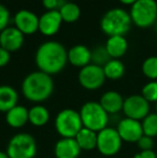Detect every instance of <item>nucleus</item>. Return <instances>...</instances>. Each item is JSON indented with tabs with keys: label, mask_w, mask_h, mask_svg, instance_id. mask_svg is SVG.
<instances>
[{
	"label": "nucleus",
	"mask_w": 157,
	"mask_h": 158,
	"mask_svg": "<svg viewBox=\"0 0 157 158\" xmlns=\"http://www.w3.org/2000/svg\"><path fill=\"white\" fill-rule=\"evenodd\" d=\"M119 1L123 4H130V6H132V4L136 3L138 0H119Z\"/></svg>",
	"instance_id": "obj_34"
},
{
	"label": "nucleus",
	"mask_w": 157,
	"mask_h": 158,
	"mask_svg": "<svg viewBox=\"0 0 157 158\" xmlns=\"http://www.w3.org/2000/svg\"><path fill=\"white\" fill-rule=\"evenodd\" d=\"M23 35L16 27H6L0 32V46L8 52L13 53L19 51L24 44Z\"/></svg>",
	"instance_id": "obj_14"
},
{
	"label": "nucleus",
	"mask_w": 157,
	"mask_h": 158,
	"mask_svg": "<svg viewBox=\"0 0 157 158\" xmlns=\"http://www.w3.org/2000/svg\"><path fill=\"white\" fill-rule=\"evenodd\" d=\"M150 104L141 95H130L124 100L123 113L125 117L141 122L151 113Z\"/></svg>",
	"instance_id": "obj_10"
},
{
	"label": "nucleus",
	"mask_w": 157,
	"mask_h": 158,
	"mask_svg": "<svg viewBox=\"0 0 157 158\" xmlns=\"http://www.w3.org/2000/svg\"><path fill=\"white\" fill-rule=\"evenodd\" d=\"M123 140L119 137L116 128L107 127L97 133V148L96 150L101 155L111 157L116 155L121 151Z\"/></svg>",
	"instance_id": "obj_8"
},
{
	"label": "nucleus",
	"mask_w": 157,
	"mask_h": 158,
	"mask_svg": "<svg viewBox=\"0 0 157 158\" xmlns=\"http://www.w3.org/2000/svg\"><path fill=\"white\" fill-rule=\"evenodd\" d=\"M68 61L74 67L84 68L92 64V51L85 45L78 44L68 51Z\"/></svg>",
	"instance_id": "obj_17"
},
{
	"label": "nucleus",
	"mask_w": 157,
	"mask_h": 158,
	"mask_svg": "<svg viewBox=\"0 0 157 158\" xmlns=\"http://www.w3.org/2000/svg\"><path fill=\"white\" fill-rule=\"evenodd\" d=\"M28 121L35 127H43L50 121V111L42 104H36L28 110Z\"/></svg>",
	"instance_id": "obj_22"
},
{
	"label": "nucleus",
	"mask_w": 157,
	"mask_h": 158,
	"mask_svg": "<svg viewBox=\"0 0 157 158\" xmlns=\"http://www.w3.org/2000/svg\"><path fill=\"white\" fill-rule=\"evenodd\" d=\"M56 132L61 138H76L83 128L80 112L73 109H64L57 113L54 121Z\"/></svg>",
	"instance_id": "obj_6"
},
{
	"label": "nucleus",
	"mask_w": 157,
	"mask_h": 158,
	"mask_svg": "<svg viewBox=\"0 0 157 158\" xmlns=\"http://www.w3.org/2000/svg\"><path fill=\"white\" fill-rule=\"evenodd\" d=\"M105 48L108 53L113 59H118L119 57L124 56L125 53L128 50L127 40L124 35H112L109 37L107 43H105Z\"/></svg>",
	"instance_id": "obj_20"
},
{
	"label": "nucleus",
	"mask_w": 157,
	"mask_h": 158,
	"mask_svg": "<svg viewBox=\"0 0 157 158\" xmlns=\"http://www.w3.org/2000/svg\"><path fill=\"white\" fill-rule=\"evenodd\" d=\"M35 60L39 71L53 75L59 73L66 67L68 63V52L59 42L48 41L38 48Z\"/></svg>",
	"instance_id": "obj_1"
},
{
	"label": "nucleus",
	"mask_w": 157,
	"mask_h": 158,
	"mask_svg": "<svg viewBox=\"0 0 157 158\" xmlns=\"http://www.w3.org/2000/svg\"><path fill=\"white\" fill-rule=\"evenodd\" d=\"M116 130L123 142L127 143H137L143 135L141 122L128 117H124L118 122Z\"/></svg>",
	"instance_id": "obj_11"
},
{
	"label": "nucleus",
	"mask_w": 157,
	"mask_h": 158,
	"mask_svg": "<svg viewBox=\"0 0 157 158\" xmlns=\"http://www.w3.org/2000/svg\"><path fill=\"white\" fill-rule=\"evenodd\" d=\"M111 56L108 53L105 46H97L92 51V64L99 67H103L111 60Z\"/></svg>",
	"instance_id": "obj_26"
},
{
	"label": "nucleus",
	"mask_w": 157,
	"mask_h": 158,
	"mask_svg": "<svg viewBox=\"0 0 157 158\" xmlns=\"http://www.w3.org/2000/svg\"><path fill=\"white\" fill-rule=\"evenodd\" d=\"M131 24L132 21L129 13L123 9L115 8L103 14L100 21V27L101 30L109 37L124 35L130 29Z\"/></svg>",
	"instance_id": "obj_3"
},
{
	"label": "nucleus",
	"mask_w": 157,
	"mask_h": 158,
	"mask_svg": "<svg viewBox=\"0 0 157 158\" xmlns=\"http://www.w3.org/2000/svg\"><path fill=\"white\" fill-rule=\"evenodd\" d=\"M65 3H67L66 0H42V4L48 11L59 10Z\"/></svg>",
	"instance_id": "obj_31"
},
{
	"label": "nucleus",
	"mask_w": 157,
	"mask_h": 158,
	"mask_svg": "<svg viewBox=\"0 0 157 158\" xmlns=\"http://www.w3.org/2000/svg\"><path fill=\"white\" fill-rule=\"evenodd\" d=\"M80 116L83 127L99 132L107 128L110 115L97 101H87L80 109Z\"/></svg>",
	"instance_id": "obj_4"
},
{
	"label": "nucleus",
	"mask_w": 157,
	"mask_h": 158,
	"mask_svg": "<svg viewBox=\"0 0 157 158\" xmlns=\"http://www.w3.org/2000/svg\"><path fill=\"white\" fill-rule=\"evenodd\" d=\"M130 17L134 25L147 28L154 25L157 21L156 0H138L131 6Z\"/></svg>",
	"instance_id": "obj_7"
},
{
	"label": "nucleus",
	"mask_w": 157,
	"mask_h": 158,
	"mask_svg": "<svg viewBox=\"0 0 157 158\" xmlns=\"http://www.w3.org/2000/svg\"><path fill=\"white\" fill-rule=\"evenodd\" d=\"M141 125L143 129V135L151 138L157 137V113H150L147 116L141 121Z\"/></svg>",
	"instance_id": "obj_25"
},
{
	"label": "nucleus",
	"mask_w": 157,
	"mask_h": 158,
	"mask_svg": "<svg viewBox=\"0 0 157 158\" xmlns=\"http://www.w3.org/2000/svg\"><path fill=\"white\" fill-rule=\"evenodd\" d=\"M19 93L10 85H0V112L6 113L17 106Z\"/></svg>",
	"instance_id": "obj_19"
},
{
	"label": "nucleus",
	"mask_w": 157,
	"mask_h": 158,
	"mask_svg": "<svg viewBox=\"0 0 157 158\" xmlns=\"http://www.w3.org/2000/svg\"><path fill=\"white\" fill-rule=\"evenodd\" d=\"M38 145L34 135L27 132H19L8 142L6 153L9 158H35Z\"/></svg>",
	"instance_id": "obj_5"
},
{
	"label": "nucleus",
	"mask_w": 157,
	"mask_h": 158,
	"mask_svg": "<svg viewBox=\"0 0 157 158\" xmlns=\"http://www.w3.org/2000/svg\"><path fill=\"white\" fill-rule=\"evenodd\" d=\"M142 72L151 81H157V56H151L143 61Z\"/></svg>",
	"instance_id": "obj_27"
},
{
	"label": "nucleus",
	"mask_w": 157,
	"mask_h": 158,
	"mask_svg": "<svg viewBox=\"0 0 157 158\" xmlns=\"http://www.w3.org/2000/svg\"><path fill=\"white\" fill-rule=\"evenodd\" d=\"M10 58H11V53L0 46V68L6 66L9 64V61H10Z\"/></svg>",
	"instance_id": "obj_32"
},
{
	"label": "nucleus",
	"mask_w": 157,
	"mask_h": 158,
	"mask_svg": "<svg viewBox=\"0 0 157 158\" xmlns=\"http://www.w3.org/2000/svg\"><path fill=\"white\" fill-rule=\"evenodd\" d=\"M141 96L150 103L157 102V81H150L142 87Z\"/></svg>",
	"instance_id": "obj_28"
},
{
	"label": "nucleus",
	"mask_w": 157,
	"mask_h": 158,
	"mask_svg": "<svg viewBox=\"0 0 157 158\" xmlns=\"http://www.w3.org/2000/svg\"><path fill=\"white\" fill-rule=\"evenodd\" d=\"M0 158H9L8 154L3 151H0Z\"/></svg>",
	"instance_id": "obj_35"
},
{
	"label": "nucleus",
	"mask_w": 157,
	"mask_h": 158,
	"mask_svg": "<svg viewBox=\"0 0 157 158\" xmlns=\"http://www.w3.org/2000/svg\"><path fill=\"white\" fill-rule=\"evenodd\" d=\"M137 145H138V148H139V151H151L154 148L155 142H154L153 138L143 135L142 137L140 138V140L137 142Z\"/></svg>",
	"instance_id": "obj_29"
},
{
	"label": "nucleus",
	"mask_w": 157,
	"mask_h": 158,
	"mask_svg": "<svg viewBox=\"0 0 157 158\" xmlns=\"http://www.w3.org/2000/svg\"><path fill=\"white\" fill-rule=\"evenodd\" d=\"M15 27L24 35H34L39 30V17L29 10H21L14 16Z\"/></svg>",
	"instance_id": "obj_12"
},
{
	"label": "nucleus",
	"mask_w": 157,
	"mask_h": 158,
	"mask_svg": "<svg viewBox=\"0 0 157 158\" xmlns=\"http://www.w3.org/2000/svg\"><path fill=\"white\" fill-rule=\"evenodd\" d=\"M134 158H156V152L154 150L139 151L134 155Z\"/></svg>",
	"instance_id": "obj_33"
},
{
	"label": "nucleus",
	"mask_w": 157,
	"mask_h": 158,
	"mask_svg": "<svg viewBox=\"0 0 157 158\" xmlns=\"http://www.w3.org/2000/svg\"><path fill=\"white\" fill-rule=\"evenodd\" d=\"M61 23L63 19L58 10L46 11L41 17H39V30L42 35L51 37L58 32Z\"/></svg>",
	"instance_id": "obj_13"
},
{
	"label": "nucleus",
	"mask_w": 157,
	"mask_h": 158,
	"mask_svg": "<svg viewBox=\"0 0 157 158\" xmlns=\"http://www.w3.org/2000/svg\"><path fill=\"white\" fill-rule=\"evenodd\" d=\"M58 11L60 13L63 22H66V23H74L81 16L80 6L74 2H67Z\"/></svg>",
	"instance_id": "obj_24"
},
{
	"label": "nucleus",
	"mask_w": 157,
	"mask_h": 158,
	"mask_svg": "<svg viewBox=\"0 0 157 158\" xmlns=\"http://www.w3.org/2000/svg\"><path fill=\"white\" fill-rule=\"evenodd\" d=\"M82 150L74 138H60L55 143V158H79Z\"/></svg>",
	"instance_id": "obj_15"
},
{
	"label": "nucleus",
	"mask_w": 157,
	"mask_h": 158,
	"mask_svg": "<svg viewBox=\"0 0 157 158\" xmlns=\"http://www.w3.org/2000/svg\"><path fill=\"white\" fill-rule=\"evenodd\" d=\"M78 79L80 85L83 88L87 90H96L105 84V75L102 67L89 64L80 70Z\"/></svg>",
	"instance_id": "obj_9"
},
{
	"label": "nucleus",
	"mask_w": 157,
	"mask_h": 158,
	"mask_svg": "<svg viewBox=\"0 0 157 158\" xmlns=\"http://www.w3.org/2000/svg\"><path fill=\"white\" fill-rule=\"evenodd\" d=\"M156 158H157V151H156Z\"/></svg>",
	"instance_id": "obj_38"
},
{
	"label": "nucleus",
	"mask_w": 157,
	"mask_h": 158,
	"mask_svg": "<svg viewBox=\"0 0 157 158\" xmlns=\"http://www.w3.org/2000/svg\"><path fill=\"white\" fill-rule=\"evenodd\" d=\"M155 113H157V102L155 103Z\"/></svg>",
	"instance_id": "obj_36"
},
{
	"label": "nucleus",
	"mask_w": 157,
	"mask_h": 158,
	"mask_svg": "<svg viewBox=\"0 0 157 158\" xmlns=\"http://www.w3.org/2000/svg\"><path fill=\"white\" fill-rule=\"evenodd\" d=\"M102 68L105 75V79L112 80V81L119 80L124 75V73H125V66H124V64L119 59L112 58Z\"/></svg>",
	"instance_id": "obj_23"
},
{
	"label": "nucleus",
	"mask_w": 157,
	"mask_h": 158,
	"mask_svg": "<svg viewBox=\"0 0 157 158\" xmlns=\"http://www.w3.org/2000/svg\"><path fill=\"white\" fill-rule=\"evenodd\" d=\"M9 22H10V12L6 6L0 3V32L8 27Z\"/></svg>",
	"instance_id": "obj_30"
},
{
	"label": "nucleus",
	"mask_w": 157,
	"mask_h": 158,
	"mask_svg": "<svg viewBox=\"0 0 157 158\" xmlns=\"http://www.w3.org/2000/svg\"><path fill=\"white\" fill-rule=\"evenodd\" d=\"M6 123L8 124L11 128L19 129L24 127L28 121V109L24 106H15L11 110H9L6 113Z\"/></svg>",
	"instance_id": "obj_18"
},
{
	"label": "nucleus",
	"mask_w": 157,
	"mask_h": 158,
	"mask_svg": "<svg viewBox=\"0 0 157 158\" xmlns=\"http://www.w3.org/2000/svg\"><path fill=\"white\" fill-rule=\"evenodd\" d=\"M97 133L96 131H93L88 128H83L79 131V133L76 135V141L79 144L80 148L82 151L89 152L97 148Z\"/></svg>",
	"instance_id": "obj_21"
},
{
	"label": "nucleus",
	"mask_w": 157,
	"mask_h": 158,
	"mask_svg": "<svg viewBox=\"0 0 157 158\" xmlns=\"http://www.w3.org/2000/svg\"><path fill=\"white\" fill-rule=\"evenodd\" d=\"M156 2H157V1H156Z\"/></svg>",
	"instance_id": "obj_39"
},
{
	"label": "nucleus",
	"mask_w": 157,
	"mask_h": 158,
	"mask_svg": "<svg viewBox=\"0 0 157 158\" xmlns=\"http://www.w3.org/2000/svg\"><path fill=\"white\" fill-rule=\"evenodd\" d=\"M54 92L52 75L42 71H34L26 75L22 82V93L30 102L41 103L48 100Z\"/></svg>",
	"instance_id": "obj_2"
},
{
	"label": "nucleus",
	"mask_w": 157,
	"mask_h": 158,
	"mask_svg": "<svg viewBox=\"0 0 157 158\" xmlns=\"http://www.w3.org/2000/svg\"><path fill=\"white\" fill-rule=\"evenodd\" d=\"M155 28H156V31H157V21H156V23H155Z\"/></svg>",
	"instance_id": "obj_37"
},
{
	"label": "nucleus",
	"mask_w": 157,
	"mask_h": 158,
	"mask_svg": "<svg viewBox=\"0 0 157 158\" xmlns=\"http://www.w3.org/2000/svg\"><path fill=\"white\" fill-rule=\"evenodd\" d=\"M124 100L123 97L119 93L115 90H108L100 97L99 103L103 108V110L109 115L118 114L121 111H123Z\"/></svg>",
	"instance_id": "obj_16"
}]
</instances>
